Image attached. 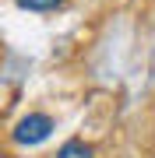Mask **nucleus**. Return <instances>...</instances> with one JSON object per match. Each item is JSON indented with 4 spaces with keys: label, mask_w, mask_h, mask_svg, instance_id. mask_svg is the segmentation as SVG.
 <instances>
[{
    "label": "nucleus",
    "mask_w": 155,
    "mask_h": 158,
    "mask_svg": "<svg viewBox=\"0 0 155 158\" xmlns=\"http://www.w3.org/2000/svg\"><path fill=\"white\" fill-rule=\"evenodd\" d=\"M53 130H57V119H53L50 113H28V116H21L11 127V141L21 144V148H35V144L46 141Z\"/></svg>",
    "instance_id": "f257e3e1"
},
{
    "label": "nucleus",
    "mask_w": 155,
    "mask_h": 158,
    "mask_svg": "<svg viewBox=\"0 0 155 158\" xmlns=\"http://www.w3.org/2000/svg\"><path fill=\"white\" fill-rule=\"evenodd\" d=\"M57 158H95V148H92V144H85L81 137H71V141H63V144H60Z\"/></svg>",
    "instance_id": "f03ea898"
},
{
    "label": "nucleus",
    "mask_w": 155,
    "mask_h": 158,
    "mask_svg": "<svg viewBox=\"0 0 155 158\" xmlns=\"http://www.w3.org/2000/svg\"><path fill=\"white\" fill-rule=\"evenodd\" d=\"M21 11H32V14H46V11H57L63 7V0H14Z\"/></svg>",
    "instance_id": "7ed1b4c3"
}]
</instances>
